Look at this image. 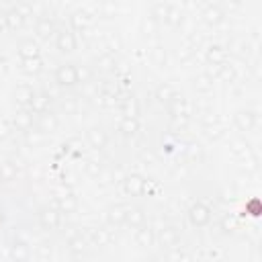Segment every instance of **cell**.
<instances>
[{"label":"cell","mask_w":262,"mask_h":262,"mask_svg":"<svg viewBox=\"0 0 262 262\" xmlns=\"http://www.w3.org/2000/svg\"><path fill=\"white\" fill-rule=\"evenodd\" d=\"M55 82L63 88H72L78 84V70L72 63H61L55 70Z\"/></svg>","instance_id":"obj_1"},{"label":"cell","mask_w":262,"mask_h":262,"mask_svg":"<svg viewBox=\"0 0 262 262\" xmlns=\"http://www.w3.org/2000/svg\"><path fill=\"white\" fill-rule=\"evenodd\" d=\"M188 221L194 227H205L211 221V209L207 205H203V203H194L188 209Z\"/></svg>","instance_id":"obj_2"},{"label":"cell","mask_w":262,"mask_h":262,"mask_svg":"<svg viewBox=\"0 0 262 262\" xmlns=\"http://www.w3.org/2000/svg\"><path fill=\"white\" fill-rule=\"evenodd\" d=\"M59 221H61V213L57 209H51V207H45L39 211V223L43 229L47 231H53L59 227Z\"/></svg>","instance_id":"obj_3"},{"label":"cell","mask_w":262,"mask_h":262,"mask_svg":"<svg viewBox=\"0 0 262 262\" xmlns=\"http://www.w3.org/2000/svg\"><path fill=\"white\" fill-rule=\"evenodd\" d=\"M178 239H180V233H178V229H176L174 225H166V227H162V231L158 233V242H160V246H162L164 250L176 248V246H178Z\"/></svg>","instance_id":"obj_4"},{"label":"cell","mask_w":262,"mask_h":262,"mask_svg":"<svg viewBox=\"0 0 262 262\" xmlns=\"http://www.w3.org/2000/svg\"><path fill=\"white\" fill-rule=\"evenodd\" d=\"M55 45L61 53H72L76 49V37L72 31H59L55 37Z\"/></svg>","instance_id":"obj_5"},{"label":"cell","mask_w":262,"mask_h":262,"mask_svg":"<svg viewBox=\"0 0 262 262\" xmlns=\"http://www.w3.org/2000/svg\"><path fill=\"white\" fill-rule=\"evenodd\" d=\"M123 186H125V192H127V194L139 196V194L145 190V180H143L141 176H137V174H131V176L125 178Z\"/></svg>","instance_id":"obj_6"},{"label":"cell","mask_w":262,"mask_h":262,"mask_svg":"<svg viewBox=\"0 0 262 262\" xmlns=\"http://www.w3.org/2000/svg\"><path fill=\"white\" fill-rule=\"evenodd\" d=\"M135 239H137V244L141 248H149L156 242V233H154V229L149 225H139V229L135 233Z\"/></svg>","instance_id":"obj_7"},{"label":"cell","mask_w":262,"mask_h":262,"mask_svg":"<svg viewBox=\"0 0 262 262\" xmlns=\"http://www.w3.org/2000/svg\"><path fill=\"white\" fill-rule=\"evenodd\" d=\"M254 123H256V115L252 111H239L235 115V125L239 131H252Z\"/></svg>","instance_id":"obj_8"},{"label":"cell","mask_w":262,"mask_h":262,"mask_svg":"<svg viewBox=\"0 0 262 262\" xmlns=\"http://www.w3.org/2000/svg\"><path fill=\"white\" fill-rule=\"evenodd\" d=\"M106 141H108V137H106V133H104L100 127H92V129L88 131V143H90V147L102 149V147L106 145Z\"/></svg>","instance_id":"obj_9"},{"label":"cell","mask_w":262,"mask_h":262,"mask_svg":"<svg viewBox=\"0 0 262 262\" xmlns=\"http://www.w3.org/2000/svg\"><path fill=\"white\" fill-rule=\"evenodd\" d=\"M2 18H4V23H6V27H8L10 31L20 29V27H23V23H25V14H23L18 8H10Z\"/></svg>","instance_id":"obj_10"},{"label":"cell","mask_w":262,"mask_h":262,"mask_svg":"<svg viewBox=\"0 0 262 262\" xmlns=\"http://www.w3.org/2000/svg\"><path fill=\"white\" fill-rule=\"evenodd\" d=\"M125 223H129L131 227H139V225L145 223V213H143L139 207L127 209V211H125Z\"/></svg>","instance_id":"obj_11"},{"label":"cell","mask_w":262,"mask_h":262,"mask_svg":"<svg viewBox=\"0 0 262 262\" xmlns=\"http://www.w3.org/2000/svg\"><path fill=\"white\" fill-rule=\"evenodd\" d=\"M10 258L16 260V262L29 260V258H31V250H29V246L23 244V242H14V244L10 246Z\"/></svg>","instance_id":"obj_12"},{"label":"cell","mask_w":262,"mask_h":262,"mask_svg":"<svg viewBox=\"0 0 262 262\" xmlns=\"http://www.w3.org/2000/svg\"><path fill=\"white\" fill-rule=\"evenodd\" d=\"M18 55H20V59H29V57H39V45H37L35 41L27 39V41H23V43L18 45Z\"/></svg>","instance_id":"obj_13"},{"label":"cell","mask_w":262,"mask_h":262,"mask_svg":"<svg viewBox=\"0 0 262 262\" xmlns=\"http://www.w3.org/2000/svg\"><path fill=\"white\" fill-rule=\"evenodd\" d=\"M203 18H205L207 25H213L215 27V25H219L223 20V10L219 6H207L205 12H203Z\"/></svg>","instance_id":"obj_14"},{"label":"cell","mask_w":262,"mask_h":262,"mask_svg":"<svg viewBox=\"0 0 262 262\" xmlns=\"http://www.w3.org/2000/svg\"><path fill=\"white\" fill-rule=\"evenodd\" d=\"M225 55H227V53H225V49H221L219 45H215V47H209V49H207V61H209V63H213V66H217V68L225 63Z\"/></svg>","instance_id":"obj_15"},{"label":"cell","mask_w":262,"mask_h":262,"mask_svg":"<svg viewBox=\"0 0 262 262\" xmlns=\"http://www.w3.org/2000/svg\"><path fill=\"white\" fill-rule=\"evenodd\" d=\"M49 96H45V94H35V98L31 100V104H29V108L33 111V113H37V115H41V113H45V111H49Z\"/></svg>","instance_id":"obj_16"},{"label":"cell","mask_w":262,"mask_h":262,"mask_svg":"<svg viewBox=\"0 0 262 262\" xmlns=\"http://www.w3.org/2000/svg\"><path fill=\"white\" fill-rule=\"evenodd\" d=\"M41 70H43V61H41V57H29V59H23V72H25V74H29V76H37Z\"/></svg>","instance_id":"obj_17"},{"label":"cell","mask_w":262,"mask_h":262,"mask_svg":"<svg viewBox=\"0 0 262 262\" xmlns=\"http://www.w3.org/2000/svg\"><path fill=\"white\" fill-rule=\"evenodd\" d=\"M76 209H78V201L74 199V196H59V201H57V211L59 213H76Z\"/></svg>","instance_id":"obj_18"},{"label":"cell","mask_w":262,"mask_h":262,"mask_svg":"<svg viewBox=\"0 0 262 262\" xmlns=\"http://www.w3.org/2000/svg\"><path fill=\"white\" fill-rule=\"evenodd\" d=\"M86 248H88V242H86L82 235L72 237L70 244H68V250L72 252V256H82V254L86 252Z\"/></svg>","instance_id":"obj_19"},{"label":"cell","mask_w":262,"mask_h":262,"mask_svg":"<svg viewBox=\"0 0 262 262\" xmlns=\"http://www.w3.org/2000/svg\"><path fill=\"white\" fill-rule=\"evenodd\" d=\"M16 178V166L12 162H2L0 164V182H10Z\"/></svg>","instance_id":"obj_20"},{"label":"cell","mask_w":262,"mask_h":262,"mask_svg":"<svg viewBox=\"0 0 262 262\" xmlns=\"http://www.w3.org/2000/svg\"><path fill=\"white\" fill-rule=\"evenodd\" d=\"M51 33H53V20L49 16L39 18V23H37V35L43 37V39H47Z\"/></svg>","instance_id":"obj_21"},{"label":"cell","mask_w":262,"mask_h":262,"mask_svg":"<svg viewBox=\"0 0 262 262\" xmlns=\"http://www.w3.org/2000/svg\"><path fill=\"white\" fill-rule=\"evenodd\" d=\"M31 125H33V117H31V113H18L16 117H14V127L18 129V131H29L31 129Z\"/></svg>","instance_id":"obj_22"},{"label":"cell","mask_w":262,"mask_h":262,"mask_svg":"<svg viewBox=\"0 0 262 262\" xmlns=\"http://www.w3.org/2000/svg\"><path fill=\"white\" fill-rule=\"evenodd\" d=\"M57 127V119H55V115H51L49 111H45V113H41V121H39V129L41 131H53Z\"/></svg>","instance_id":"obj_23"},{"label":"cell","mask_w":262,"mask_h":262,"mask_svg":"<svg viewBox=\"0 0 262 262\" xmlns=\"http://www.w3.org/2000/svg\"><path fill=\"white\" fill-rule=\"evenodd\" d=\"M14 96H16V102H18V104L29 106V104H31V100L35 98V92H33L31 88L23 86V88H18V90H16V94H14Z\"/></svg>","instance_id":"obj_24"},{"label":"cell","mask_w":262,"mask_h":262,"mask_svg":"<svg viewBox=\"0 0 262 262\" xmlns=\"http://www.w3.org/2000/svg\"><path fill=\"white\" fill-rule=\"evenodd\" d=\"M88 23H90V16H88L86 12L78 10V12H74V14H72V27H74L76 31L86 29V27H88Z\"/></svg>","instance_id":"obj_25"},{"label":"cell","mask_w":262,"mask_h":262,"mask_svg":"<svg viewBox=\"0 0 262 262\" xmlns=\"http://www.w3.org/2000/svg\"><path fill=\"white\" fill-rule=\"evenodd\" d=\"M174 96H176V92H174V88H172L170 84H162V86L156 90V98H158L160 102H164V100L170 102Z\"/></svg>","instance_id":"obj_26"},{"label":"cell","mask_w":262,"mask_h":262,"mask_svg":"<svg viewBox=\"0 0 262 262\" xmlns=\"http://www.w3.org/2000/svg\"><path fill=\"white\" fill-rule=\"evenodd\" d=\"M137 129H139V123H137L135 117H125V119H123V123H121V131H123L125 135H133V133H137Z\"/></svg>","instance_id":"obj_27"},{"label":"cell","mask_w":262,"mask_h":262,"mask_svg":"<svg viewBox=\"0 0 262 262\" xmlns=\"http://www.w3.org/2000/svg\"><path fill=\"white\" fill-rule=\"evenodd\" d=\"M125 211H127V209H123V207H113V209L108 211V221L115 223V225L125 223Z\"/></svg>","instance_id":"obj_28"},{"label":"cell","mask_w":262,"mask_h":262,"mask_svg":"<svg viewBox=\"0 0 262 262\" xmlns=\"http://www.w3.org/2000/svg\"><path fill=\"white\" fill-rule=\"evenodd\" d=\"M194 88H196L199 92H209V90L213 88V80H211L209 76H199V78L194 80Z\"/></svg>","instance_id":"obj_29"},{"label":"cell","mask_w":262,"mask_h":262,"mask_svg":"<svg viewBox=\"0 0 262 262\" xmlns=\"http://www.w3.org/2000/svg\"><path fill=\"white\" fill-rule=\"evenodd\" d=\"M168 10H170V6H166V4H156L154 6V10H151V16L156 18V20H166V16H168Z\"/></svg>","instance_id":"obj_30"},{"label":"cell","mask_w":262,"mask_h":262,"mask_svg":"<svg viewBox=\"0 0 262 262\" xmlns=\"http://www.w3.org/2000/svg\"><path fill=\"white\" fill-rule=\"evenodd\" d=\"M180 20H182L180 10L170 8V10H168V16H166V23H170V25H180Z\"/></svg>","instance_id":"obj_31"},{"label":"cell","mask_w":262,"mask_h":262,"mask_svg":"<svg viewBox=\"0 0 262 262\" xmlns=\"http://www.w3.org/2000/svg\"><path fill=\"white\" fill-rule=\"evenodd\" d=\"M233 219H229V217H223V221H221V229H225V231H231L233 229Z\"/></svg>","instance_id":"obj_32"},{"label":"cell","mask_w":262,"mask_h":262,"mask_svg":"<svg viewBox=\"0 0 262 262\" xmlns=\"http://www.w3.org/2000/svg\"><path fill=\"white\" fill-rule=\"evenodd\" d=\"M37 256H39V258H49V256H51V250H49L47 246H39Z\"/></svg>","instance_id":"obj_33"},{"label":"cell","mask_w":262,"mask_h":262,"mask_svg":"<svg viewBox=\"0 0 262 262\" xmlns=\"http://www.w3.org/2000/svg\"><path fill=\"white\" fill-rule=\"evenodd\" d=\"M98 63H100V68H102V70H108V68H111V63H113V59H111V57H100V61H98Z\"/></svg>","instance_id":"obj_34"},{"label":"cell","mask_w":262,"mask_h":262,"mask_svg":"<svg viewBox=\"0 0 262 262\" xmlns=\"http://www.w3.org/2000/svg\"><path fill=\"white\" fill-rule=\"evenodd\" d=\"M86 170H88V172H90V174H98V172H100V166H96V164H94V162H90V164H88V168H86Z\"/></svg>","instance_id":"obj_35"},{"label":"cell","mask_w":262,"mask_h":262,"mask_svg":"<svg viewBox=\"0 0 262 262\" xmlns=\"http://www.w3.org/2000/svg\"><path fill=\"white\" fill-rule=\"evenodd\" d=\"M227 2H229V4H233V6H237V4H242L244 0H227Z\"/></svg>","instance_id":"obj_36"}]
</instances>
